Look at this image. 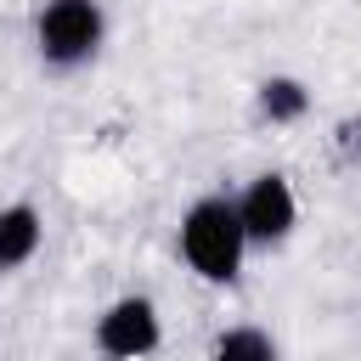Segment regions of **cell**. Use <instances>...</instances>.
I'll return each instance as SVG.
<instances>
[{
  "label": "cell",
  "mask_w": 361,
  "mask_h": 361,
  "mask_svg": "<svg viewBox=\"0 0 361 361\" xmlns=\"http://www.w3.org/2000/svg\"><path fill=\"white\" fill-rule=\"evenodd\" d=\"M338 158L344 164H361V118H344L338 124Z\"/></svg>",
  "instance_id": "cell-8"
},
{
  "label": "cell",
  "mask_w": 361,
  "mask_h": 361,
  "mask_svg": "<svg viewBox=\"0 0 361 361\" xmlns=\"http://www.w3.org/2000/svg\"><path fill=\"white\" fill-rule=\"evenodd\" d=\"M237 220H243V237L248 243H282L299 220V203H293V186L282 175H254L248 192L237 197Z\"/></svg>",
  "instance_id": "cell-4"
},
{
  "label": "cell",
  "mask_w": 361,
  "mask_h": 361,
  "mask_svg": "<svg viewBox=\"0 0 361 361\" xmlns=\"http://www.w3.org/2000/svg\"><path fill=\"white\" fill-rule=\"evenodd\" d=\"M158 310H152V299H141V293H130V299H113L107 310H102V322H96V344L113 355V361H141V355H152L158 350Z\"/></svg>",
  "instance_id": "cell-3"
},
{
  "label": "cell",
  "mask_w": 361,
  "mask_h": 361,
  "mask_svg": "<svg viewBox=\"0 0 361 361\" xmlns=\"http://www.w3.org/2000/svg\"><path fill=\"white\" fill-rule=\"evenodd\" d=\"M305 107H310V90H305L299 79L271 73V79L259 85V118H271V124H293V118H305Z\"/></svg>",
  "instance_id": "cell-6"
},
{
  "label": "cell",
  "mask_w": 361,
  "mask_h": 361,
  "mask_svg": "<svg viewBox=\"0 0 361 361\" xmlns=\"http://www.w3.org/2000/svg\"><path fill=\"white\" fill-rule=\"evenodd\" d=\"M214 361H276V338L265 327H226L214 338Z\"/></svg>",
  "instance_id": "cell-7"
},
{
  "label": "cell",
  "mask_w": 361,
  "mask_h": 361,
  "mask_svg": "<svg viewBox=\"0 0 361 361\" xmlns=\"http://www.w3.org/2000/svg\"><path fill=\"white\" fill-rule=\"evenodd\" d=\"M39 237H45V220L34 203H11L0 209V271H17L39 254Z\"/></svg>",
  "instance_id": "cell-5"
},
{
  "label": "cell",
  "mask_w": 361,
  "mask_h": 361,
  "mask_svg": "<svg viewBox=\"0 0 361 361\" xmlns=\"http://www.w3.org/2000/svg\"><path fill=\"white\" fill-rule=\"evenodd\" d=\"M243 220H237V203L226 197H197L186 214H180V254L186 265L203 276V282H231L237 265H243Z\"/></svg>",
  "instance_id": "cell-1"
},
{
  "label": "cell",
  "mask_w": 361,
  "mask_h": 361,
  "mask_svg": "<svg viewBox=\"0 0 361 361\" xmlns=\"http://www.w3.org/2000/svg\"><path fill=\"white\" fill-rule=\"evenodd\" d=\"M107 34V17H102V0H45L39 23H34V39H39V56L51 68H79L96 56Z\"/></svg>",
  "instance_id": "cell-2"
}]
</instances>
